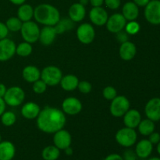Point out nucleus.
<instances>
[{
	"mask_svg": "<svg viewBox=\"0 0 160 160\" xmlns=\"http://www.w3.org/2000/svg\"><path fill=\"white\" fill-rule=\"evenodd\" d=\"M67 118L63 111L57 108L47 107L40 111L37 117V126L41 131L46 134H55L63 129Z\"/></svg>",
	"mask_w": 160,
	"mask_h": 160,
	"instance_id": "1",
	"label": "nucleus"
},
{
	"mask_svg": "<svg viewBox=\"0 0 160 160\" xmlns=\"http://www.w3.org/2000/svg\"><path fill=\"white\" fill-rule=\"evenodd\" d=\"M34 18L45 26L54 27L60 20V13L56 7L48 3H42L34 9Z\"/></svg>",
	"mask_w": 160,
	"mask_h": 160,
	"instance_id": "2",
	"label": "nucleus"
},
{
	"mask_svg": "<svg viewBox=\"0 0 160 160\" xmlns=\"http://www.w3.org/2000/svg\"><path fill=\"white\" fill-rule=\"evenodd\" d=\"M115 139L120 146L124 148H131L136 144L138 134L135 130L126 127L117 131Z\"/></svg>",
	"mask_w": 160,
	"mask_h": 160,
	"instance_id": "3",
	"label": "nucleus"
},
{
	"mask_svg": "<svg viewBox=\"0 0 160 160\" xmlns=\"http://www.w3.org/2000/svg\"><path fill=\"white\" fill-rule=\"evenodd\" d=\"M62 73L56 66H48L41 72V79L48 86H56L60 83Z\"/></svg>",
	"mask_w": 160,
	"mask_h": 160,
	"instance_id": "4",
	"label": "nucleus"
},
{
	"mask_svg": "<svg viewBox=\"0 0 160 160\" xmlns=\"http://www.w3.org/2000/svg\"><path fill=\"white\" fill-rule=\"evenodd\" d=\"M6 105L12 107L18 106L23 102L25 99V92L18 86H12L6 90L3 97Z\"/></svg>",
	"mask_w": 160,
	"mask_h": 160,
	"instance_id": "5",
	"label": "nucleus"
},
{
	"mask_svg": "<svg viewBox=\"0 0 160 160\" xmlns=\"http://www.w3.org/2000/svg\"><path fill=\"white\" fill-rule=\"evenodd\" d=\"M20 33L23 40L30 44L35 43L39 38L40 28L38 25L34 21L24 22L20 29Z\"/></svg>",
	"mask_w": 160,
	"mask_h": 160,
	"instance_id": "6",
	"label": "nucleus"
},
{
	"mask_svg": "<svg viewBox=\"0 0 160 160\" xmlns=\"http://www.w3.org/2000/svg\"><path fill=\"white\" fill-rule=\"evenodd\" d=\"M130 101L123 95H117L112 100L110 105V112L113 117H121L130 109Z\"/></svg>",
	"mask_w": 160,
	"mask_h": 160,
	"instance_id": "7",
	"label": "nucleus"
},
{
	"mask_svg": "<svg viewBox=\"0 0 160 160\" xmlns=\"http://www.w3.org/2000/svg\"><path fill=\"white\" fill-rule=\"evenodd\" d=\"M145 17L147 21L153 25L160 24V0H150L145 6Z\"/></svg>",
	"mask_w": 160,
	"mask_h": 160,
	"instance_id": "8",
	"label": "nucleus"
},
{
	"mask_svg": "<svg viewBox=\"0 0 160 160\" xmlns=\"http://www.w3.org/2000/svg\"><path fill=\"white\" fill-rule=\"evenodd\" d=\"M78 39L84 45L91 44L95 37V31L91 23H84L80 25L77 30Z\"/></svg>",
	"mask_w": 160,
	"mask_h": 160,
	"instance_id": "9",
	"label": "nucleus"
},
{
	"mask_svg": "<svg viewBox=\"0 0 160 160\" xmlns=\"http://www.w3.org/2000/svg\"><path fill=\"white\" fill-rule=\"evenodd\" d=\"M127 24V20L122 13H114L109 17L106 22V28L111 33H117L123 31Z\"/></svg>",
	"mask_w": 160,
	"mask_h": 160,
	"instance_id": "10",
	"label": "nucleus"
},
{
	"mask_svg": "<svg viewBox=\"0 0 160 160\" xmlns=\"http://www.w3.org/2000/svg\"><path fill=\"white\" fill-rule=\"evenodd\" d=\"M15 42L11 39L6 38L0 40V61L5 62L10 59L16 53Z\"/></svg>",
	"mask_w": 160,
	"mask_h": 160,
	"instance_id": "11",
	"label": "nucleus"
},
{
	"mask_svg": "<svg viewBox=\"0 0 160 160\" xmlns=\"http://www.w3.org/2000/svg\"><path fill=\"white\" fill-rule=\"evenodd\" d=\"M62 109L64 113L68 115H77L82 110V103L75 97H68L62 102Z\"/></svg>",
	"mask_w": 160,
	"mask_h": 160,
	"instance_id": "12",
	"label": "nucleus"
},
{
	"mask_svg": "<svg viewBox=\"0 0 160 160\" xmlns=\"http://www.w3.org/2000/svg\"><path fill=\"white\" fill-rule=\"evenodd\" d=\"M72 137L70 132L63 129H61L56 132L53 136V143L55 146L59 150H65L71 145Z\"/></svg>",
	"mask_w": 160,
	"mask_h": 160,
	"instance_id": "13",
	"label": "nucleus"
},
{
	"mask_svg": "<svg viewBox=\"0 0 160 160\" xmlns=\"http://www.w3.org/2000/svg\"><path fill=\"white\" fill-rule=\"evenodd\" d=\"M145 112L148 119L152 121L160 120V98H153L147 102Z\"/></svg>",
	"mask_w": 160,
	"mask_h": 160,
	"instance_id": "14",
	"label": "nucleus"
},
{
	"mask_svg": "<svg viewBox=\"0 0 160 160\" xmlns=\"http://www.w3.org/2000/svg\"><path fill=\"white\" fill-rule=\"evenodd\" d=\"M89 18L92 23L96 26H103L107 22L109 15L104 8L98 6L93 7L91 9L89 12Z\"/></svg>",
	"mask_w": 160,
	"mask_h": 160,
	"instance_id": "15",
	"label": "nucleus"
},
{
	"mask_svg": "<svg viewBox=\"0 0 160 160\" xmlns=\"http://www.w3.org/2000/svg\"><path fill=\"white\" fill-rule=\"evenodd\" d=\"M153 151V145L148 139H142L136 145L135 153L140 159H147L151 156Z\"/></svg>",
	"mask_w": 160,
	"mask_h": 160,
	"instance_id": "16",
	"label": "nucleus"
},
{
	"mask_svg": "<svg viewBox=\"0 0 160 160\" xmlns=\"http://www.w3.org/2000/svg\"><path fill=\"white\" fill-rule=\"evenodd\" d=\"M120 56L123 60L130 61L134 59L137 53V48L133 42L128 41L121 43L120 47Z\"/></svg>",
	"mask_w": 160,
	"mask_h": 160,
	"instance_id": "17",
	"label": "nucleus"
},
{
	"mask_svg": "<svg viewBox=\"0 0 160 160\" xmlns=\"http://www.w3.org/2000/svg\"><path fill=\"white\" fill-rule=\"evenodd\" d=\"M142 121V116L137 109H129L123 115V123L127 128L135 129Z\"/></svg>",
	"mask_w": 160,
	"mask_h": 160,
	"instance_id": "18",
	"label": "nucleus"
},
{
	"mask_svg": "<svg viewBox=\"0 0 160 160\" xmlns=\"http://www.w3.org/2000/svg\"><path fill=\"white\" fill-rule=\"evenodd\" d=\"M56 33L55 28L52 26H45L40 30L38 40L44 45H50L53 43L56 37Z\"/></svg>",
	"mask_w": 160,
	"mask_h": 160,
	"instance_id": "19",
	"label": "nucleus"
},
{
	"mask_svg": "<svg viewBox=\"0 0 160 160\" xmlns=\"http://www.w3.org/2000/svg\"><path fill=\"white\" fill-rule=\"evenodd\" d=\"M69 17L73 22H80L84 19L86 16L85 6L80 2L73 3L69 9Z\"/></svg>",
	"mask_w": 160,
	"mask_h": 160,
	"instance_id": "20",
	"label": "nucleus"
},
{
	"mask_svg": "<svg viewBox=\"0 0 160 160\" xmlns=\"http://www.w3.org/2000/svg\"><path fill=\"white\" fill-rule=\"evenodd\" d=\"M41 111V108L37 103L29 102L25 103L21 109V114L25 119L34 120L38 117Z\"/></svg>",
	"mask_w": 160,
	"mask_h": 160,
	"instance_id": "21",
	"label": "nucleus"
},
{
	"mask_svg": "<svg viewBox=\"0 0 160 160\" xmlns=\"http://www.w3.org/2000/svg\"><path fill=\"white\" fill-rule=\"evenodd\" d=\"M16 155L15 145L9 141L0 142V160H12Z\"/></svg>",
	"mask_w": 160,
	"mask_h": 160,
	"instance_id": "22",
	"label": "nucleus"
},
{
	"mask_svg": "<svg viewBox=\"0 0 160 160\" xmlns=\"http://www.w3.org/2000/svg\"><path fill=\"white\" fill-rule=\"evenodd\" d=\"M122 14L128 21L135 20L139 15L138 6L134 2H127L123 6Z\"/></svg>",
	"mask_w": 160,
	"mask_h": 160,
	"instance_id": "23",
	"label": "nucleus"
},
{
	"mask_svg": "<svg viewBox=\"0 0 160 160\" xmlns=\"http://www.w3.org/2000/svg\"><path fill=\"white\" fill-rule=\"evenodd\" d=\"M22 75L27 82L34 83L41 78V71L35 66L29 65L23 68Z\"/></svg>",
	"mask_w": 160,
	"mask_h": 160,
	"instance_id": "24",
	"label": "nucleus"
},
{
	"mask_svg": "<svg viewBox=\"0 0 160 160\" xmlns=\"http://www.w3.org/2000/svg\"><path fill=\"white\" fill-rule=\"evenodd\" d=\"M59 84L63 90L70 92V91L75 90L78 88L79 79L75 75L68 74L62 77Z\"/></svg>",
	"mask_w": 160,
	"mask_h": 160,
	"instance_id": "25",
	"label": "nucleus"
},
{
	"mask_svg": "<svg viewBox=\"0 0 160 160\" xmlns=\"http://www.w3.org/2000/svg\"><path fill=\"white\" fill-rule=\"evenodd\" d=\"M34 9L31 5L23 3L20 5L17 10V17L23 23L30 21L34 17Z\"/></svg>",
	"mask_w": 160,
	"mask_h": 160,
	"instance_id": "26",
	"label": "nucleus"
},
{
	"mask_svg": "<svg viewBox=\"0 0 160 160\" xmlns=\"http://www.w3.org/2000/svg\"><path fill=\"white\" fill-rule=\"evenodd\" d=\"M60 156V150L55 145H48L42 152V157L44 160H57Z\"/></svg>",
	"mask_w": 160,
	"mask_h": 160,
	"instance_id": "27",
	"label": "nucleus"
},
{
	"mask_svg": "<svg viewBox=\"0 0 160 160\" xmlns=\"http://www.w3.org/2000/svg\"><path fill=\"white\" fill-rule=\"evenodd\" d=\"M138 131L142 135L148 136L154 132L156 129L154 121L149 120V119H145V120H142L138 126Z\"/></svg>",
	"mask_w": 160,
	"mask_h": 160,
	"instance_id": "28",
	"label": "nucleus"
},
{
	"mask_svg": "<svg viewBox=\"0 0 160 160\" xmlns=\"http://www.w3.org/2000/svg\"><path fill=\"white\" fill-rule=\"evenodd\" d=\"M73 22L70 19H62L54 26L57 34H62L67 31H70L73 28Z\"/></svg>",
	"mask_w": 160,
	"mask_h": 160,
	"instance_id": "29",
	"label": "nucleus"
},
{
	"mask_svg": "<svg viewBox=\"0 0 160 160\" xmlns=\"http://www.w3.org/2000/svg\"><path fill=\"white\" fill-rule=\"evenodd\" d=\"M31 52H32L31 44L26 42L19 44L16 48V53L21 57H27V56H30Z\"/></svg>",
	"mask_w": 160,
	"mask_h": 160,
	"instance_id": "30",
	"label": "nucleus"
},
{
	"mask_svg": "<svg viewBox=\"0 0 160 160\" xmlns=\"http://www.w3.org/2000/svg\"><path fill=\"white\" fill-rule=\"evenodd\" d=\"M22 24H23V22L18 17H10L6 22V25L9 31H12V32H17L20 31Z\"/></svg>",
	"mask_w": 160,
	"mask_h": 160,
	"instance_id": "31",
	"label": "nucleus"
},
{
	"mask_svg": "<svg viewBox=\"0 0 160 160\" xmlns=\"http://www.w3.org/2000/svg\"><path fill=\"white\" fill-rule=\"evenodd\" d=\"M17 121V117L15 113L11 111L4 112L1 116V122L4 126L10 127L12 126Z\"/></svg>",
	"mask_w": 160,
	"mask_h": 160,
	"instance_id": "32",
	"label": "nucleus"
},
{
	"mask_svg": "<svg viewBox=\"0 0 160 160\" xmlns=\"http://www.w3.org/2000/svg\"><path fill=\"white\" fill-rule=\"evenodd\" d=\"M125 30L128 34H131V35L136 34L140 30V25L135 20L129 21V23H127L126 26H125Z\"/></svg>",
	"mask_w": 160,
	"mask_h": 160,
	"instance_id": "33",
	"label": "nucleus"
},
{
	"mask_svg": "<svg viewBox=\"0 0 160 160\" xmlns=\"http://www.w3.org/2000/svg\"><path fill=\"white\" fill-rule=\"evenodd\" d=\"M102 95L106 99L112 101L114 98L117 96V92L115 88L112 86H107L103 89Z\"/></svg>",
	"mask_w": 160,
	"mask_h": 160,
	"instance_id": "34",
	"label": "nucleus"
},
{
	"mask_svg": "<svg viewBox=\"0 0 160 160\" xmlns=\"http://www.w3.org/2000/svg\"><path fill=\"white\" fill-rule=\"evenodd\" d=\"M47 86L48 85L42 79H39L37 81L33 83L32 88L34 93L40 95V94H43L46 91Z\"/></svg>",
	"mask_w": 160,
	"mask_h": 160,
	"instance_id": "35",
	"label": "nucleus"
},
{
	"mask_svg": "<svg viewBox=\"0 0 160 160\" xmlns=\"http://www.w3.org/2000/svg\"><path fill=\"white\" fill-rule=\"evenodd\" d=\"M78 88L82 94H88L92 92V85L90 82L86 81H79Z\"/></svg>",
	"mask_w": 160,
	"mask_h": 160,
	"instance_id": "36",
	"label": "nucleus"
},
{
	"mask_svg": "<svg viewBox=\"0 0 160 160\" xmlns=\"http://www.w3.org/2000/svg\"><path fill=\"white\" fill-rule=\"evenodd\" d=\"M106 7L110 9H117L121 5V0H104Z\"/></svg>",
	"mask_w": 160,
	"mask_h": 160,
	"instance_id": "37",
	"label": "nucleus"
},
{
	"mask_svg": "<svg viewBox=\"0 0 160 160\" xmlns=\"http://www.w3.org/2000/svg\"><path fill=\"white\" fill-rule=\"evenodd\" d=\"M123 160H137V155L135 152L133 151L132 149H127L125 150L123 154Z\"/></svg>",
	"mask_w": 160,
	"mask_h": 160,
	"instance_id": "38",
	"label": "nucleus"
},
{
	"mask_svg": "<svg viewBox=\"0 0 160 160\" xmlns=\"http://www.w3.org/2000/svg\"><path fill=\"white\" fill-rule=\"evenodd\" d=\"M8 34H9V30H8L6 23L0 22V40L6 38Z\"/></svg>",
	"mask_w": 160,
	"mask_h": 160,
	"instance_id": "39",
	"label": "nucleus"
},
{
	"mask_svg": "<svg viewBox=\"0 0 160 160\" xmlns=\"http://www.w3.org/2000/svg\"><path fill=\"white\" fill-rule=\"evenodd\" d=\"M148 141L152 145H157L160 142V134L157 132H152L150 135H148Z\"/></svg>",
	"mask_w": 160,
	"mask_h": 160,
	"instance_id": "40",
	"label": "nucleus"
},
{
	"mask_svg": "<svg viewBox=\"0 0 160 160\" xmlns=\"http://www.w3.org/2000/svg\"><path fill=\"white\" fill-rule=\"evenodd\" d=\"M117 39L120 41L121 43L125 42H128V34L126 32V31H120V32L117 33Z\"/></svg>",
	"mask_w": 160,
	"mask_h": 160,
	"instance_id": "41",
	"label": "nucleus"
},
{
	"mask_svg": "<svg viewBox=\"0 0 160 160\" xmlns=\"http://www.w3.org/2000/svg\"><path fill=\"white\" fill-rule=\"evenodd\" d=\"M104 160H123V156H120V154H117V153H112V154H109L105 158Z\"/></svg>",
	"mask_w": 160,
	"mask_h": 160,
	"instance_id": "42",
	"label": "nucleus"
},
{
	"mask_svg": "<svg viewBox=\"0 0 160 160\" xmlns=\"http://www.w3.org/2000/svg\"><path fill=\"white\" fill-rule=\"evenodd\" d=\"M134 3L138 7H145L147 4L150 2V0H133Z\"/></svg>",
	"mask_w": 160,
	"mask_h": 160,
	"instance_id": "43",
	"label": "nucleus"
},
{
	"mask_svg": "<svg viewBox=\"0 0 160 160\" xmlns=\"http://www.w3.org/2000/svg\"><path fill=\"white\" fill-rule=\"evenodd\" d=\"M89 2L93 7H98V6H102L104 0H89Z\"/></svg>",
	"mask_w": 160,
	"mask_h": 160,
	"instance_id": "44",
	"label": "nucleus"
},
{
	"mask_svg": "<svg viewBox=\"0 0 160 160\" xmlns=\"http://www.w3.org/2000/svg\"><path fill=\"white\" fill-rule=\"evenodd\" d=\"M6 102H5L3 98H0V117L2 116V114L5 112L6 110Z\"/></svg>",
	"mask_w": 160,
	"mask_h": 160,
	"instance_id": "45",
	"label": "nucleus"
},
{
	"mask_svg": "<svg viewBox=\"0 0 160 160\" xmlns=\"http://www.w3.org/2000/svg\"><path fill=\"white\" fill-rule=\"evenodd\" d=\"M6 90H7V88H6V85L0 83V98H3L4 97Z\"/></svg>",
	"mask_w": 160,
	"mask_h": 160,
	"instance_id": "46",
	"label": "nucleus"
},
{
	"mask_svg": "<svg viewBox=\"0 0 160 160\" xmlns=\"http://www.w3.org/2000/svg\"><path fill=\"white\" fill-rule=\"evenodd\" d=\"M11 3L14 5H17V6H20V5L25 3L26 0H9Z\"/></svg>",
	"mask_w": 160,
	"mask_h": 160,
	"instance_id": "47",
	"label": "nucleus"
},
{
	"mask_svg": "<svg viewBox=\"0 0 160 160\" xmlns=\"http://www.w3.org/2000/svg\"><path fill=\"white\" fill-rule=\"evenodd\" d=\"M64 152H65V154L67 155V156H72V155H73V148H72L70 146L66 148V149L64 150Z\"/></svg>",
	"mask_w": 160,
	"mask_h": 160,
	"instance_id": "48",
	"label": "nucleus"
},
{
	"mask_svg": "<svg viewBox=\"0 0 160 160\" xmlns=\"http://www.w3.org/2000/svg\"><path fill=\"white\" fill-rule=\"evenodd\" d=\"M79 2L81 3V5H83V6H85L86 5H88L89 3V0H80Z\"/></svg>",
	"mask_w": 160,
	"mask_h": 160,
	"instance_id": "49",
	"label": "nucleus"
},
{
	"mask_svg": "<svg viewBox=\"0 0 160 160\" xmlns=\"http://www.w3.org/2000/svg\"><path fill=\"white\" fill-rule=\"evenodd\" d=\"M156 150H157V152L159 153V155L160 156V142L157 144V148H156Z\"/></svg>",
	"mask_w": 160,
	"mask_h": 160,
	"instance_id": "50",
	"label": "nucleus"
},
{
	"mask_svg": "<svg viewBox=\"0 0 160 160\" xmlns=\"http://www.w3.org/2000/svg\"><path fill=\"white\" fill-rule=\"evenodd\" d=\"M148 160H160V157H156V156H155V157L149 158Z\"/></svg>",
	"mask_w": 160,
	"mask_h": 160,
	"instance_id": "51",
	"label": "nucleus"
},
{
	"mask_svg": "<svg viewBox=\"0 0 160 160\" xmlns=\"http://www.w3.org/2000/svg\"><path fill=\"white\" fill-rule=\"evenodd\" d=\"M2 142V137H1V134H0V142Z\"/></svg>",
	"mask_w": 160,
	"mask_h": 160,
	"instance_id": "52",
	"label": "nucleus"
}]
</instances>
